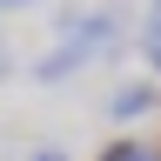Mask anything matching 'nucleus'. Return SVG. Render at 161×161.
<instances>
[{"mask_svg": "<svg viewBox=\"0 0 161 161\" xmlns=\"http://www.w3.org/2000/svg\"><path fill=\"white\" fill-rule=\"evenodd\" d=\"M154 154H161V148H154Z\"/></svg>", "mask_w": 161, "mask_h": 161, "instance_id": "obj_10", "label": "nucleus"}, {"mask_svg": "<svg viewBox=\"0 0 161 161\" xmlns=\"http://www.w3.org/2000/svg\"><path fill=\"white\" fill-rule=\"evenodd\" d=\"M121 161H161L154 148H141V141H128V148H121Z\"/></svg>", "mask_w": 161, "mask_h": 161, "instance_id": "obj_4", "label": "nucleus"}, {"mask_svg": "<svg viewBox=\"0 0 161 161\" xmlns=\"http://www.w3.org/2000/svg\"><path fill=\"white\" fill-rule=\"evenodd\" d=\"M148 108H161V87H154V80H121V87L108 94V114L114 121H141Z\"/></svg>", "mask_w": 161, "mask_h": 161, "instance_id": "obj_2", "label": "nucleus"}, {"mask_svg": "<svg viewBox=\"0 0 161 161\" xmlns=\"http://www.w3.org/2000/svg\"><path fill=\"white\" fill-rule=\"evenodd\" d=\"M14 7H34V0H0V14H14Z\"/></svg>", "mask_w": 161, "mask_h": 161, "instance_id": "obj_6", "label": "nucleus"}, {"mask_svg": "<svg viewBox=\"0 0 161 161\" xmlns=\"http://www.w3.org/2000/svg\"><path fill=\"white\" fill-rule=\"evenodd\" d=\"M154 20H161V0H154Z\"/></svg>", "mask_w": 161, "mask_h": 161, "instance_id": "obj_7", "label": "nucleus"}, {"mask_svg": "<svg viewBox=\"0 0 161 161\" xmlns=\"http://www.w3.org/2000/svg\"><path fill=\"white\" fill-rule=\"evenodd\" d=\"M0 74H7V60H0Z\"/></svg>", "mask_w": 161, "mask_h": 161, "instance_id": "obj_8", "label": "nucleus"}, {"mask_svg": "<svg viewBox=\"0 0 161 161\" xmlns=\"http://www.w3.org/2000/svg\"><path fill=\"white\" fill-rule=\"evenodd\" d=\"M0 60H7V47H0Z\"/></svg>", "mask_w": 161, "mask_h": 161, "instance_id": "obj_9", "label": "nucleus"}, {"mask_svg": "<svg viewBox=\"0 0 161 161\" xmlns=\"http://www.w3.org/2000/svg\"><path fill=\"white\" fill-rule=\"evenodd\" d=\"M34 161H67V148H34Z\"/></svg>", "mask_w": 161, "mask_h": 161, "instance_id": "obj_5", "label": "nucleus"}, {"mask_svg": "<svg viewBox=\"0 0 161 161\" xmlns=\"http://www.w3.org/2000/svg\"><path fill=\"white\" fill-rule=\"evenodd\" d=\"M141 60L161 67V20H154V14H148V27H141Z\"/></svg>", "mask_w": 161, "mask_h": 161, "instance_id": "obj_3", "label": "nucleus"}, {"mask_svg": "<svg viewBox=\"0 0 161 161\" xmlns=\"http://www.w3.org/2000/svg\"><path fill=\"white\" fill-rule=\"evenodd\" d=\"M87 60H94V47H87V40H54V47H47V54L34 60V80H47V87H54V80L80 74Z\"/></svg>", "mask_w": 161, "mask_h": 161, "instance_id": "obj_1", "label": "nucleus"}]
</instances>
